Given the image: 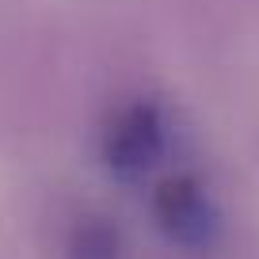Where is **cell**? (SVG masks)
<instances>
[{
	"label": "cell",
	"instance_id": "7a4b0ae2",
	"mask_svg": "<svg viewBox=\"0 0 259 259\" xmlns=\"http://www.w3.org/2000/svg\"><path fill=\"white\" fill-rule=\"evenodd\" d=\"M153 221L183 255H206L221 240V210L210 187L194 176H168L153 191Z\"/></svg>",
	"mask_w": 259,
	"mask_h": 259
},
{
	"label": "cell",
	"instance_id": "6da1fadb",
	"mask_svg": "<svg viewBox=\"0 0 259 259\" xmlns=\"http://www.w3.org/2000/svg\"><path fill=\"white\" fill-rule=\"evenodd\" d=\"M168 149V114L156 99H126L111 118L103 122L99 134V160L107 176L118 183H138L141 176L160 164Z\"/></svg>",
	"mask_w": 259,
	"mask_h": 259
},
{
	"label": "cell",
	"instance_id": "3957f363",
	"mask_svg": "<svg viewBox=\"0 0 259 259\" xmlns=\"http://www.w3.org/2000/svg\"><path fill=\"white\" fill-rule=\"evenodd\" d=\"M65 259H122V233L99 213L76 218L65 240Z\"/></svg>",
	"mask_w": 259,
	"mask_h": 259
}]
</instances>
